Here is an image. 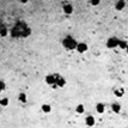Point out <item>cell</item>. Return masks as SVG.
<instances>
[{
    "mask_svg": "<svg viewBox=\"0 0 128 128\" xmlns=\"http://www.w3.org/2000/svg\"><path fill=\"white\" fill-rule=\"evenodd\" d=\"M96 113L97 114H104V113H105V104H103V103H97Z\"/></svg>",
    "mask_w": 128,
    "mask_h": 128,
    "instance_id": "cell-9",
    "label": "cell"
},
{
    "mask_svg": "<svg viewBox=\"0 0 128 128\" xmlns=\"http://www.w3.org/2000/svg\"><path fill=\"white\" fill-rule=\"evenodd\" d=\"M85 125H86L88 127H94V126L96 125V119H95V116H94V115H88V116L85 117Z\"/></svg>",
    "mask_w": 128,
    "mask_h": 128,
    "instance_id": "cell-5",
    "label": "cell"
},
{
    "mask_svg": "<svg viewBox=\"0 0 128 128\" xmlns=\"http://www.w3.org/2000/svg\"><path fill=\"white\" fill-rule=\"evenodd\" d=\"M114 94H115V96H117V97H122L123 95H125V89H123V88L116 89V90L114 91Z\"/></svg>",
    "mask_w": 128,
    "mask_h": 128,
    "instance_id": "cell-15",
    "label": "cell"
},
{
    "mask_svg": "<svg viewBox=\"0 0 128 128\" xmlns=\"http://www.w3.org/2000/svg\"><path fill=\"white\" fill-rule=\"evenodd\" d=\"M59 77H60L59 74H48V75H46L44 80L48 85H56V81H58Z\"/></svg>",
    "mask_w": 128,
    "mask_h": 128,
    "instance_id": "cell-3",
    "label": "cell"
},
{
    "mask_svg": "<svg viewBox=\"0 0 128 128\" xmlns=\"http://www.w3.org/2000/svg\"><path fill=\"white\" fill-rule=\"evenodd\" d=\"M62 11H64V13H65V14L69 16V14H72V13H73L74 8H73L72 4H65V5H64V7H62Z\"/></svg>",
    "mask_w": 128,
    "mask_h": 128,
    "instance_id": "cell-6",
    "label": "cell"
},
{
    "mask_svg": "<svg viewBox=\"0 0 128 128\" xmlns=\"http://www.w3.org/2000/svg\"><path fill=\"white\" fill-rule=\"evenodd\" d=\"M79 42L75 41V38H73L71 35H67L62 40V46L68 50H77V46Z\"/></svg>",
    "mask_w": 128,
    "mask_h": 128,
    "instance_id": "cell-1",
    "label": "cell"
},
{
    "mask_svg": "<svg viewBox=\"0 0 128 128\" xmlns=\"http://www.w3.org/2000/svg\"><path fill=\"white\" fill-rule=\"evenodd\" d=\"M84 111H85V108H84L83 104H78L75 107V113L77 114H84Z\"/></svg>",
    "mask_w": 128,
    "mask_h": 128,
    "instance_id": "cell-16",
    "label": "cell"
},
{
    "mask_svg": "<svg viewBox=\"0 0 128 128\" xmlns=\"http://www.w3.org/2000/svg\"><path fill=\"white\" fill-rule=\"evenodd\" d=\"M88 50H89L88 43H85V42H79V43H78V46H77V52H78L79 54H84V53H86Z\"/></svg>",
    "mask_w": 128,
    "mask_h": 128,
    "instance_id": "cell-4",
    "label": "cell"
},
{
    "mask_svg": "<svg viewBox=\"0 0 128 128\" xmlns=\"http://www.w3.org/2000/svg\"><path fill=\"white\" fill-rule=\"evenodd\" d=\"M7 34H8V30H7L6 25L5 24H1V27H0V36L1 37H6Z\"/></svg>",
    "mask_w": 128,
    "mask_h": 128,
    "instance_id": "cell-12",
    "label": "cell"
},
{
    "mask_svg": "<svg viewBox=\"0 0 128 128\" xmlns=\"http://www.w3.org/2000/svg\"><path fill=\"white\" fill-rule=\"evenodd\" d=\"M18 101H19L20 103H27V102H28V96H27V94H25V92H19V95H18Z\"/></svg>",
    "mask_w": 128,
    "mask_h": 128,
    "instance_id": "cell-11",
    "label": "cell"
},
{
    "mask_svg": "<svg viewBox=\"0 0 128 128\" xmlns=\"http://www.w3.org/2000/svg\"><path fill=\"white\" fill-rule=\"evenodd\" d=\"M90 4H91L92 6H97V5H99V4H101V1H99V0H91V1H90Z\"/></svg>",
    "mask_w": 128,
    "mask_h": 128,
    "instance_id": "cell-19",
    "label": "cell"
},
{
    "mask_svg": "<svg viewBox=\"0 0 128 128\" xmlns=\"http://www.w3.org/2000/svg\"><path fill=\"white\" fill-rule=\"evenodd\" d=\"M126 53H127V55H128V48H127V49H126Z\"/></svg>",
    "mask_w": 128,
    "mask_h": 128,
    "instance_id": "cell-20",
    "label": "cell"
},
{
    "mask_svg": "<svg viewBox=\"0 0 128 128\" xmlns=\"http://www.w3.org/2000/svg\"><path fill=\"white\" fill-rule=\"evenodd\" d=\"M8 103H10V98H8V97H1V99H0V105H1L2 108L7 107Z\"/></svg>",
    "mask_w": 128,
    "mask_h": 128,
    "instance_id": "cell-13",
    "label": "cell"
},
{
    "mask_svg": "<svg viewBox=\"0 0 128 128\" xmlns=\"http://www.w3.org/2000/svg\"><path fill=\"white\" fill-rule=\"evenodd\" d=\"M5 89H6V84H5V81L1 79V80H0V91L2 92V91H5Z\"/></svg>",
    "mask_w": 128,
    "mask_h": 128,
    "instance_id": "cell-18",
    "label": "cell"
},
{
    "mask_svg": "<svg viewBox=\"0 0 128 128\" xmlns=\"http://www.w3.org/2000/svg\"><path fill=\"white\" fill-rule=\"evenodd\" d=\"M119 48L120 49H127L128 48V42L127 41H123V40H120V42H119Z\"/></svg>",
    "mask_w": 128,
    "mask_h": 128,
    "instance_id": "cell-14",
    "label": "cell"
},
{
    "mask_svg": "<svg viewBox=\"0 0 128 128\" xmlns=\"http://www.w3.org/2000/svg\"><path fill=\"white\" fill-rule=\"evenodd\" d=\"M41 110H42V113H44V114H50V113H52V105L44 103V104L41 105Z\"/></svg>",
    "mask_w": 128,
    "mask_h": 128,
    "instance_id": "cell-8",
    "label": "cell"
},
{
    "mask_svg": "<svg viewBox=\"0 0 128 128\" xmlns=\"http://www.w3.org/2000/svg\"><path fill=\"white\" fill-rule=\"evenodd\" d=\"M126 7V1L125 0H119L115 2V10L116 11H122Z\"/></svg>",
    "mask_w": 128,
    "mask_h": 128,
    "instance_id": "cell-7",
    "label": "cell"
},
{
    "mask_svg": "<svg viewBox=\"0 0 128 128\" xmlns=\"http://www.w3.org/2000/svg\"><path fill=\"white\" fill-rule=\"evenodd\" d=\"M111 110H113L115 114H119V113L121 111V104L117 103V102L113 103V104H111Z\"/></svg>",
    "mask_w": 128,
    "mask_h": 128,
    "instance_id": "cell-10",
    "label": "cell"
},
{
    "mask_svg": "<svg viewBox=\"0 0 128 128\" xmlns=\"http://www.w3.org/2000/svg\"><path fill=\"white\" fill-rule=\"evenodd\" d=\"M56 85H58L59 88H64L65 85H66V80H65L62 77H59V78H58V81H56Z\"/></svg>",
    "mask_w": 128,
    "mask_h": 128,
    "instance_id": "cell-17",
    "label": "cell"
},
{
    "mask_svg": "<svg viewBox=\"0 0 128 128\" xmlns=\"http://www.w3.org/2000/svg\"><path fill=\"white\" fill-rule=\"evenodd\" d=\"M119 42H120V40H119L117 37H109V38L107 40V42H105V46H107V48H109V49L119 48Z\"/></svg>",
    "mask_w": 128,
    "mask_h": 128,
    "instance_id": "cell-2",
    "label": "cell"
}]
</instances>
